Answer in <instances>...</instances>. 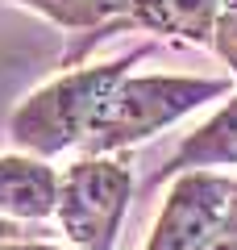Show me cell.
<instances>
[{"mask_svg":"<svg viewBox=\"0 0 237 250\" xmlns=\"http://www.w3.org/2000/svg\"><path fill=\"white\" fill-rule=\"evenodd\" d=\"M204 250H237V196H233V205H229V213H225V221H220V229L212 233V242Z\"/></svg>","mask_w":237,"mask_h":250,"instance_id":"cell-10","label":"cell"},{"mask_svg":"<svg viewBox=\"0 0 237 250\" xmlns=\"http://www.w3.org/2000/svg\"><path fill=\"white\" fill-rule=\"evenodd\" d=\"M25 238H34L25 221H9V217H0V246H4V242H25Z\"/></svg>","mask_w":237,"mask_h":250,"instance_id":"cell-11","label":"cell"},{"mask_svg":"<svg viewBox=\"0 0 237 250\" xmlns=\"http://www.w3.org/2000/svg\"><path fill=\"white\" fill-rule=\"evenodd\" d=\"M212 50H217V54H220V62H225L229 71L237 75V0H225V9H220Z\"/></svg>","mask_w":237,"mask_h":250,"instance_id":"cell-9","label":"cell"},{"mask_svg":"<svg viewBox=\"0 0 237 250\" xmlns=\"http://www.w3.org/2000/svg\"><path fill=\"white\" fill-rule=\"evenodd\" d=\"M233 196L237 179L229 175H217V171L175 175L162 200V213L146 238V250H204L220 229Z\"/></svg>","mask_w":237,"mask_h":250,"instance_id":"cell-4","label":"cell"},{"mask_svg":"<svg viewBox=\"0 0 237 250\" xmlns=\"http://www.w3.org/2000/svg\"><path fill=\"white\" fill-rule=\"evenodd\" d=\"M0 250H62V246H50V242H38V238H25V242H4Z\"/></svg>","mask_w":237,"mask_h":250,"instance_id":"cell-12","label":"cell"},{"mask_svg":"<svg viewBox=\"0 0 237 250\" xmlns=\"http://www.w3.org/2000/svg\"><path fill=\"white\" fill-rule=\"evenodd\" d=\"M59 171L34 154H0V217L46 221L59 208Z\"/></svg>","mask_w":237,"mask_h":250,"instance_id":"cell-6","label":"cell"},{"mask_svg":"<svg viewBox=\"0 0 237 250\" xmlns=\"http://www.w3.org/2000/svg\"><path fill=\"white\" fill-rule=\"evenodd\" d=\"M217 167H237V96L225 108H217L204 125H196L192 134H183V142L150 175L146 188H162V179L187 175V171H217Z\"/></svg>","mask_w":237,"mask_h":250,"instance_id":"cell-5","label":"cell"},{"mask_svg":"<svg viewBox=\"0 0 237 250\" xmlns=\"http://www.w3.org/2000/svg\"><path fill=\"white\" fill-rule=\"evenodd\" d=\"M225 0H133L125 29H146L154 38H179V42L212 46L217 38V21Z\"/></svg>","mask_w":237,"mask_h":250,"instance_id":"cell-7","label":"cell"},{"mask_svg":"<svg viewBox=\"0 0 237 250\" xmlns=\"http://www.w3.org/2000/svg\"><path fill=\"white\" fill-rule=\"evenodd\" d=\"M133 200V163L125 154L75 159L59 179L54 221L75 250H117Z\"/></svg>","mask_w":237,"mask_h":250,"instance_id":"cell-3","label":"cell"},{"mask_svg":"<svg viewBox=\"0 0 237 250\" xmlns=\"http://www.w3.org/2000/svg\"><path fill=\"white\" fill-rule=\"evenodd\" d=\"M13 4H25L38 17H46L50 25L67 29V34H79L71 59L88 54L92 46L104 42V38L121 34L125 17H129V9H133V0H13Z\"/></svg>","mask_w":237,"mask_h":250,"instance_id":"cell-8","label":"cell"},{"mask_svg":"<svg viewBox=\"0 0 237 250\" xmlns=\"http://www.w3.org/2000/svg\"><path fill=\"white\" fill-rule=\"evenodd\" d=\"M146 54H150V46H133L121 59L83 62L75 71H62L59 80L42 83L38 92H29L9 117L13 146L21 154H34V159H46V163L62 150L88 146V138L96 134L108 100L133 75L129 67L141 62Z\"/></svg>","mask_w":237,"mask_h":250,"instance_id":"cell-1","label":"cell"},{"mask_svg":"<svg viewBox=\"0 0 237 250\" xmlns=\"http://www.w3.org/2000/svg\"><path fill=\"white\" fill-rule=\"evenodd\" d=\"M229 96V80H204V75H129L108 100L96 134L88 138L83 154H125L129 146L162 134L179 117L196 113L204 100Z\"/></svg>","mask_w":237,"mask_h":250,"instance_id":"cell-2","label":"cell"}]
</instances>
